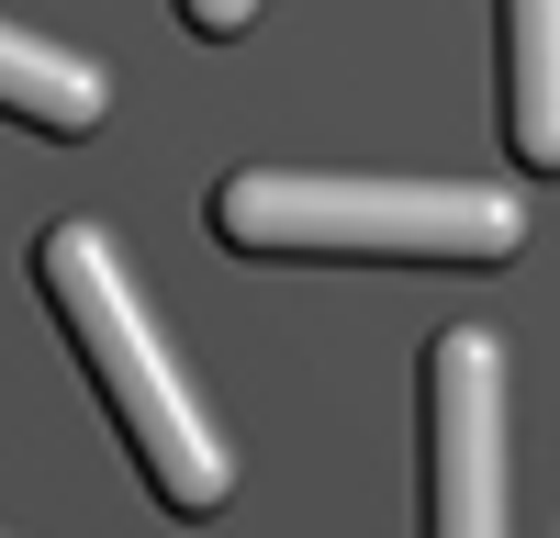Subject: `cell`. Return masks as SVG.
<instances>
[{"label":"cell","mask_w":560,"mask_h":538,"mask_svg":"<svg viewBox=\"0 0 560 538\" xmlns=\"http://www.w3.org/2000/svg\"><path fill=\"white\" fill-rule=\"evenodd\" d=\"M179 23H191V34H247L258 0H179Z\"/></svg>","instance_id":"6"},{"label":"cell","mask_w":560,"mask_h":538,"mask_svg":"<svg viewBox=\"0 0 560 538\" xmlns=\"http://www.w3.org/2000/svg\"><path fill=\"white\" fill-rule=\"evenodd\" d=\"M34 281H45V303H57L68 348L90 359V382H102V404H113L124 448L147 460L158 505H168V516H213L224 493H236V460L213 448V426H202L191 382H179V359L158 348V326H147V303H135L124 258H113V236H102V224H45Z\"/></svg>","instance_id":"2"},{"label":"cell","mask_w":560,"mask_h":538,"mask_svg":"<svg viewBox=\"0 0 560 538\" xmlns=\"http://www.w3.org/2000/svg\"><path fill=\"white\" fill-rule=\"evenodd\" d=\"M213 236L247 258H415V269H504L527 247L516 191L471 179H325V168H236L213 191Z\"/></svg>","instance_id":"1"},{"label":"cell","mask_w":560,"mask_h":538,"mask_svg":"<svg viewBox=\"0 0 560 538\" xmlns=\"http://www.w3.org/2000/svg\"><path fill=\"white\" fill-rule=\"evenodd\" d=\"M504 147L560 179V0H504Z\"/></svg>","instance_id":"4"},{"label":"cell","mask_w":560,"mask_h":538,"mask_svg":"<svg viewBox=\"0 0 560 538\" xmlns=\"http://www.w3.org/2000/svg\"><path fill=\"white\" fill-rule=\"evenodd\" d=\"M0 113L12 124H34V134H90L113 113V79L90 68V57H68V45H45V34H0Z\"/></svg>","instance_id":"5"},{"label":"cell","mask_w":560,"mask_h":538,"mask_svg":"<svg viewBox=\"0 0 560 538\" xmlns=\"http://www.w3.org/2000/svg\"><path fill=\"white\" fill-rule=\"evenodd\" d=\"M427 538H504V348L482 326L427 348Z\"/></svg>","instance_id":"3"}]
</instances>
